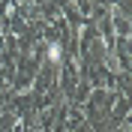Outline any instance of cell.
<instances>
[{"mask_svg": "<svg viewBox=\"0 0 132 132\" xmlns=\"http://www.w3.org/2000/svg\"><path fill=\"white\" fill-rule=\"evenodd\" d=\"M45 60H48V66L54 72H60V66H63V42L51 39L48 45H45Z\"/></svg>", "mask_w": 132, "mask_h": 132, "instance_id": "6da1fadb", "label": "cell"}, {"mask_svg": "<svg viewBox=\"0 0 132 132\" xmlns=\"http://www.w3.org/2000/svg\"><path fill=\"white\" fill-rule=\"evenodd\" d=\"M15 3H18V6H30L33 0H15Z\"/></svg>", "mask_w": 132, "mask_h": 132, "instance_id": "7a4b0ae2", "label": "cell"}]
</instances>
